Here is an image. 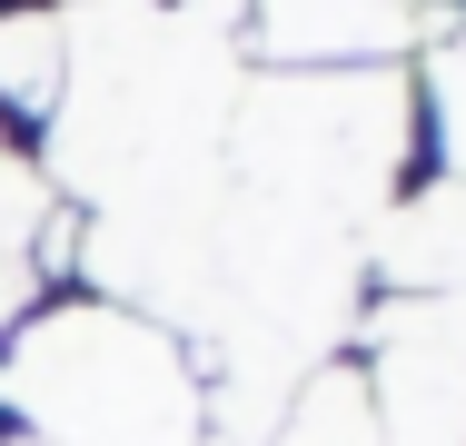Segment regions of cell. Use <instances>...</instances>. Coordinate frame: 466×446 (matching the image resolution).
I'll return each mask as SVG.
<instances>
[{"mask_svg": "<svg viewBox=\"0 0 466 446\" xmlns=\"http://www.w3.org/2000/svg\"><path fill=\"white\" fill-rule=\"evenodd\" d=\"M238 159L258 208L308 228L387 218V178L407 159V80L397 70H279L238 109Z\"/></svg>", "mask_w": 466, "mask_h": 446, "instance_id": "obj_1", "label": "cell"}, {"mask_svg": "<svg viewBox=\"0 0 466 446\" xmlns=\"http://www.w3.org/2000/svg\"><path fill=\"white\" fill-rule=\"evenodd\" d=\"M0 397L50 446H198V387L179 348L129 308L40 318L0 367Z\"/></svg>", "mask_w": 466, "mask_h": 446, "instance_id": "obj_2", "label": "cell"}, {"mask_svg": "<svg viewBox=\"0 0 466 446\" xmlns=\"http://www.w3.org/2000/svg\"><path fill=\"white\" fill-rule=\"evenodd\" d=\"M368 417L387 446H466V298H397L377 318Z\"/></svg>", "mask_w": 466, "mask_h": 446, "instance_id": "obj_3", "label": "cell"}, {"mask_svg": "<svg viewBox=\"0 0 466 446\" xmlns=\"http://www.w3.org/2000/svg\"><path fill=\"white\" fill-rule=\"evenodd\" d=\"M417 0H258V50L268 60H328V70H377L407 50Z\"/></svg>", "mask_w": 466, "mask_h": 446, "instance_id": "obj_4", "label": "cell"}, {"mask_svg": "<svg viewBox=\"0 0 466 446\" xmlns=\"http://www.w3.org/2000/svg\"><path fill=\"white\" fill-rule=\"evenodd\" d=\"M377 268L407 288V298H466V188H427L417 208H387L377 218Z\"/></svg>", "mask_w": 466, "mask_h": 446, "instance_id": "obj_5", "label": "cell"}, {"mask_svg": "<svg viewBox=\"0 0 466 446\" xmlns=\"http://www.w3.org/2000/svg\"><path fill=\"white\" fill-rule=\"evenodd\" d=\"M40 218H50L40 169H30L20 149H0V318L30 298V248H40Z\"/></svg>", "mask_w": 466, "mask_h": 446, "instance_id": "obj_6", "label": "cell"}, {"mask_svg": "<svg viewBox=\"0 0 466 446\" xmlns=\"http://www.w3.org/2000/svg\"><path fill=\"white\" fill-rule=\"evenodd\" d=\"M437 129H447V159L466 188V40H447V60H437Z\"/></svg>", "mask_w": 466, "mask_h": 446, "instance_id": "obj_7", "label": "cell"}, {"mask_svg": "<svg viewBox=\"0 0 466 446\" xmlns=\"http://www.w3.org/2000/svg\"><path fill=\"white\" fill-rule=\"evenodd\" d=\"M238 10H248V0H188V20H198V30H218V20H238Z\"/></svg>", "mask_w": 466, "mask_h": 446, "instance_id": "obj_8", "label": "cell"}, {"mask_svg": "<svg viewBox=\"0 0 466 446\" xmlns=\"http://www.w3.org/2000/svg\"><path fill=\"white\" fill-rule=\"evenodd\" d=\"M99 10H109V20H139V10H149V0H99Z\"/></svg>", "mask_w": 466, "mask_h": 446, "instance_id": "obj_9", "label": "cell"}]
</instances>
